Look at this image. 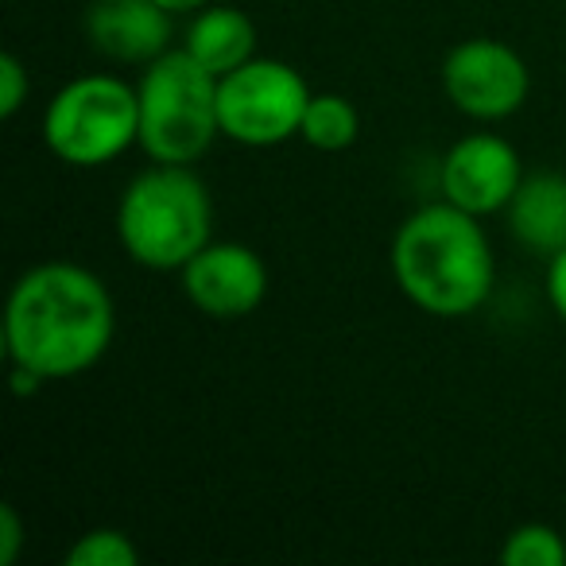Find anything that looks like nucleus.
Listing matches in <instances>:
<instances>
[{"label":"nucleus","mask_w":566,"mask_h":566,"mask_svg":"<svg viewBox=\"0 0 566 566\" xmlns=\"http://www.w3.org/2000/svg\"><path fill=\"white\" fill-rule=\"evenodd\" d=\"M117 307L102 275L74 260L35 264L12 283L4 307L9 361L43 380H71L94 369L113 346Z\"/></svg>","instance_id":"nucleus-1"},{"label":"nucleus","mask_w":566,"mask_h":566,"mask_svg":"<svg viewBox=\"0 0 566 566\" xmlns=\"http://www.w3.org/2000/svg\"><path fill=\"white\" fill-rule=\"evenodd\" d=\"M388 264L403 300L434 318L473 315L496 283V256L481 218L447 198L403 218Z\"/></svg>","instance_id":"nucleus-2"},{"label":"nucleus","mask_w":566,"mask_h":566,"mask_svg":"<svg viewBox=\"0 0 566 566\" xmlns=\"http://www.w3.org/2000/svg\"><path fill=\"white\" fill-rule=\"evenodd\" d=\"M117 241L133 264L182 272L213 241V202L206 182L182 164H156L125 187L117 202Z\"/></svg>","instance_id":"nucleus-3"},{"label":"nucleus","mask_w":566,"mask_h":566,"mask_svg":"<svg viewBox=\"0 0 566 566\" xmlns=\"http://www.w3.org/2000/svg\"><path fill=\"white\" fill-rule=\"evenodd\" d=\"M140 97V151L151 164L190 167L221 136L218 74H210L187 48L164 51L136 82Z\"/></svg>","instance_id":"nucleus-4"},{"label":"nucleus","mask_w":566,"mask_h":566,"mask_svg":"<svg viewBox=\"0 0 566 566\" xmlns=\"http://www.w3.org/2000/svg\"><path fill=\"white\" fill-rule=\"evenodd\" d=\"M43 144L66 167H105L140 144V97L117 74H82L43 109Z\"/></svg>","instance_id":"nucleus-5"},{"label":"nucleus","mask_w":566,"mask_h":566,"mask_svg":"<svg viewBox=\"0 0 566 566\" xmlns=\"http://www.w3.org/2000/svg\"><path fill=\"white\" fill-rule=\"evenodd\" d=\"M311 97L315 90L292 63L249 59L226 78H218L221 136L244 148H275L300 136Z\"/></svg>","instance_id":"nucleus-6"},{"label":"nucleus","mask_w":566,"mask_h":566,"mask_svg":"<svg viewBox=\"0 0 566 566\" xmlns=\"http://www.w3.org/2000/svg\"><path fill=\"white\" fill-rule=\"evenodd\" d=\"M442 90L450 105L473 120H504L524 109L532 94V71L516 48L501 40H465L442 59Z\"/></svg>","instance_id":"nucleus-7"},{"label":"nucleus","mask_w":566,"mask_h":566,"mask_svg":"<svg viewBox=\"0 0 566 566\" xmlns=\"http://www.w3.org/2000/svg\"><path fill=\"white\" fill-rule=\"evenodd\" d=\"M524 175V159L504 136L470 133L458 144H450V151L442 156L439 190L458 210L489 218V213L509 210Z\"/></svg>","instance_id":"nucleus-8"},{"label":"nucleus","mask_w":566,"mask_h":566,"mask_svg":"<svg viewBox=\"0 0 566 566\" xmlns=\"http://www.w3.org/2000/svg\"><path fill=\"white\" fill-rule=\"evenodd\" d=\"M187 303L206 318H249L268 295V264L241 241H210L179 272Z\"/></svg>","instance_id":"nucleus-9"},{"label":"nucleus","mask_w":566,"mask_h":566,"mask_svg":"<svg viewBox=\"0 0 566 566\" xmlns=\"http://www.w3.org/2000/svg\"><path fill=\"white\" fill-rule=\"evenodd\" d=\"M171 20L156 0H94L86 9V40L113 63L148 66L171 51Z\"/></svg>","instance_id":"nucleus-10"},{"label":"nucleus","mask_w":566,"mask_h":566,"mask_svg":"<svg viewBox=\"0 0 566 566\" xmlns=\"http://www.w3.org/2000/svg\"><path fill=\"white\" fill-rule=\"evenodd\" d=\"M504 213H509L516 244L539 252V256H555L558 249H566V175H524Z\"/></svg>","instance_id":"nucleus-11"},{"label":"nucleus","mask_w":566,"mask_h":566,"mask_svg":"<svg viewBox=\"0 0 566 566\" xmlns=\"http://www.w3.org/2000/svg\"><path fill=\"white\" fill-rule=\"evenodd\" d=\"M182 48L198 59L210 74L226 78L229 71L244 66L249 59H256V24L249 20V12L229 9V4H206L190 17L187 40Z\"/></svg>","instance_id":"nucleus-12"},{"label":"nucleus","mask_w":566,"mask_h":566,"mask_svg":"<svg viewBox=\"0 0 566 566\" xmlns=\"http://www.w3.org/2000/svg\"><path fill=\"white\" fill-rule=\"evenodd\" d=\"M361 133V113L349 97L342 94H315L303 113L300 140L311 144L315 151H346L354 148Z\"/></svg>","instance_id":"nucleus-13"},{"label":"nucleus","mask_w":566,"mask_h":566,"mask_svg":"<svg viewBox=\"0 0 566 566\" xmlns=\"http://www.w3.org/2000/svg\"><path fill=\"white\" fill-rule=\"evenodd\" d=\"M504 566H566V539L551 524H520L501 547Z\"/></svg>","instance_id":"nucleus-14"},{"label":"nucleus","mask_w":566,"mask_h":566,"mask_svg":"<svg viewBox=\"0 0 566 566\" xmlns=\"http://www.w3.org/2000/svg\"><path fill=\"white\" fill-rule=\"evenodd\" d=\"M136 563H140V551H136L133 535L120 532V527H90L66 551V566H136Z\"/></svg>","instance_id":"nucleus-15"},{"label":"nucleus","mask_w":566,"mask_h":566,"mask_svg":"<svg viewBox=\"0 0 566 566\" xmlns=\"http://www.w3.org/2000/svg\"><path fill=\"white\" fill-rule=\"evenodd\" d=\"M32 97V74L20 55H0V117L12 120Z\"/></svg>","instance_id":"nucleus-16"},{"label":"nucleus","mask_w":566,"mask_h":566,"mask_svg":"<svg viewBox=\"0 0 566 566\" xmlns=\"http://www.w3.org/2000/svg\"><path fill=\"white\" fill-rule=\"evenodd\" d=\"M24 551V520L17 504H0V566H12Z\"/></svg>","instance_id":"nucleus-17"},{"label":"nucleus","mask_w":566,"mask_h":566,"mask_svg":"<svg viewBox=\"0 0 566 566\" xmlns=\"http://www.w3.org/2000/svg\"><path fill=\"white\" fill-rule=\"evenodd\" d=\"M543 292H547V303H551V311L558 315V323L566 326V249H558L555 256H547Z\"/></svg>","instance_id":"nucleus-18"},{"label":"nucleus","mask_w":566,"mask_h":566,"mask_svg":"<svg viewBox=\"0 0 566 566\" xmlns=\"http://www.w3.org/2000/svg\"><path fill=\"white\" fill-rule=\"evenodd\" d=\"M43 385H48V380H43L35 369H28V365L12 361V392H17V396H35Z\"/></svg>","instance_id":"nucleus-19"},{"label":"nucleus","mask_w":566,"mask_h":566,"mask_svg":"<svg viewBox=\"0 0 566 566\" xmlns=\"http://www.w3.org/2000/svg\"><path fill=\"white\" fill-rule=\"evenodd\" d=\"M156 4L171 12V17H195L198 9H206V4H213V0H156Z\"/></svg>","instance_id":"nucleus-20"}]
</instances>
